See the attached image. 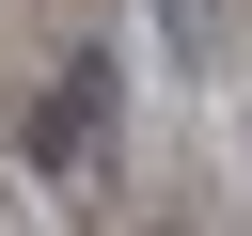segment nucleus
<instances>
[{
  "mask_svg": "<svg viewBox=\"0 0 252 236\" xmlns=\"http://www.w3.org/2000/svg\"><path fill=\"white\" fill-rule=\"evenodd\" d=\"M236 157H252V110H236Z\"/></svg>",
  "mask_w": 252,
  "mask_h": 236,
  "instance_id": "f03ea898",
  "label": "nucleus"
},
{
  "mask_svg": "<svg viewBox=\"0 0 252 236\" xmlns=\"http://www.w3.org/2000/svg\"><path fill=\"white\" fill-rule=\"evenodd\" d=\"M158 31H173V63H189V79H220V16H205V0H158Z\"/></svg>",
  "mask_w": 252,
  "mask_h": 236,
  "instance_id": "f257e3e1",
  "label": "nucleus"
}]
</instances>
